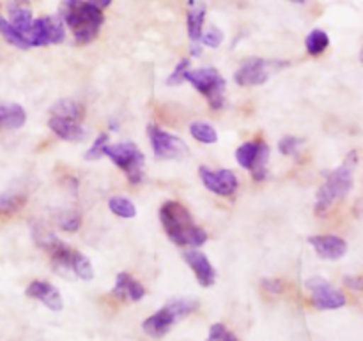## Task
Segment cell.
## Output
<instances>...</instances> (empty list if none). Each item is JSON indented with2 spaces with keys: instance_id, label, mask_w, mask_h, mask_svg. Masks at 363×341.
<instances>
[{
  "instance_id": "cell-24",
  "label": "cell",
  "mask_w": 363,
  "mask_h": 341,
  "mask_svg": "<svg viewBox=\"0 0 363 341\" xmlns=\"http://www.w3.org/2000/svg\"><path fill=\"white\" fill-rule=\"evenodd\" d=\"M108 207L110 211H112L116 216H119V218L130 219L137 216V207H135V204L130 200V198H124V197L110 198Z\"/></svg>"
},
{
  "instance_id": "cell-35",
  "label": "cell",
  "mask_w": 363,
  "mask_h": 341,
  "mask_svg": "<svg viewBox=\"0 0 363 341\" xmlns=\"http://www.w3.org/2000/svg\"><path fill=\"white\" fill-rule=\"evenodd\" d=\"M344 283H346L351 290L363 292V278H360V276H346V278H344Z\"/></svg>"
},
{
  "instance_id": "cell-28",
  "label": "cell",
  "mask_w": 363,
  "mask_h": 341,
  "mask_svg": "<svg viewBox=\"0 0 363 341\" xmlns=\"http://www.w3.org/2000/svg\"><path fill=\"white\" fill-rule=\"evenodd\" d=\"M106 147H108V134L103 133L96 138L92 147L89 149L87 154H85V159H87V161H96V159H99L101 156H105Z\"/></svg>"
},
{
  "instance_id": "cell-36",
  "label": "cell",
  "mask_w": 363,
  "mask_h": 341,
  "mask_svg": "<svg viewBox=\"0 0 363 341\" xmlns=\"http://www.w3.org/2000/svg\"><path fill=\"white\" fill-rule=\"evenodd\" d=\"M85 2H89V4H92V6L103 9V7H108L110 4H112V0H85Z\"/></svg>"
},
{
  "instance_id": "cell-31",
  "label": "cell",
  "mask_w": 363,
  "mask_h": 341,
  "mask_svg": "<svg viewBox=\"0 0 363 341\" xmlns=\"http://www.w3.org/2000/svg\"><path fill=\"white\" fill-rule=\"evenodd\" d=\"M82 225V218L77 212H64L59 218V226L66 232H77Z\"/></svg>"
},
{
  "instance_id": "cell-3",
  "label": "cell",
  "mask_w": 363,
  "mask_h": 341,
  "mask_svg": "<svg viewBox=\"0 0 363 341\" xmlns=\"http://www.w3.org/2000/svg\"><path fill=\"white\" fill-rule=\"evenodd\" d=\"M357 163L358 154L354 151L350 152L347 158L342 161V165L326 177L323 186L319 187L318 197H315V212L319 216L328 212L335 202L342 200L350 193L351 187H353V173L354 168H357Z\"/></svg>"
},
{
  "instance_id": "cell-37",
  "label": "cell",
  "mask_w": 363,
  "mask_h": 341,
  "mask_svg": "<svg viewBox=\"0 0 363 341\" xmlns=\"http://www.w3.org/2000/svg\"><path fill=\"white\" fill-rule=\"evenodd\" d=\"M354 214H357V218L363 219V197L358 198L357 204H354Z\"/></svg>"
},
{
  "instance_id": "cell-1",
  "label": "cell",
  "mask_w": 363,
  "mask_h": 341,
  "mask_svg": "<svg viewBox=\"0 0 363 341\" xmlns=\"http://www.w3.org/2000/svg\"><path fill=\"white\" fill-rule=\"evenodd\" d=\"M160 221L169 239L177 246H191L197 250L208 241V233L204 232V229H201L190 211L176 200H169L162 205Z\"/></svg>"
},
{
  "instance_id": "cell-29",
  "label": "cell",
  "mask_w": 363,
  "mask_h": 341,
  "mask_svg": "<svg viewBox=\"0 0 363 341\" xmlns=\"http://www.w3.org/2000/svg\"><path fill=\"white\" fill-rule=\"evenodd\" d=\"M303 144H305L303 138L284 137L282 140L279 141V151L282 152L284 156H294L300 152V149L303 147Z\"/></svg>"
},
{
  "instance_id": "cell-13",
  "label": "cell",
  "mask_w": 363,
  "mask_h": 341,
  "mask_svg": "<svg viewBox=\"0 0 363 341\" xmlns=\"http://www.w3.org/2000/svg\"><path fill=\"white\" fill-rule=\"evenodd\" d=\"M308 244L325 260H339L347 253V243L337 236H312L308 237Z\"/></svg>"
},
{
  "instance_id": "cell-14",
  "label": "cell",
  "mask_w": 363,
  "mask_h": 341,
  "mask_svg": "<svg viewBox=\"0 0 363 341\" xmlns=\"http://www.w3.org/2000/svg\"><path fill=\"white\" fill-rule=\"evenodd\" d=\"M184 260L186 264L190 265V269L194 271L195 278L197 282L201 283L204 289L211 287L216 279V271L213 267V264L209 262V258L206 257L202 251L199 250H190V251H184Z\"/></svg>"
},
{
  "instance_id": "cell-25",
  "label": "cell",
  "mask_w": 363,
  "mask_h": 341,
  "mask_svg": "<svg viewBox=\"0 0 363 341\" xmlns=\"http://www.w3.org/2000/svg\"><path fill=\"white\" fill-rule=\"evenodd\" d=\"M191 137L195 138L201 144H216L218 141V133H216L215 127L208 122H194L190 126Z\"/></svg>"
},
{
  "instance_id": "cell-12",
  "label": "cell",
  "mask_w": 363,
  "mask_h": 341,
  "mask_svg": "<svg viewBox=\"0 0 363 341\" xmlns=\"http://www.w3.org/2000/svg\"><path fill=\"white\" fill-rule=\"evenodd\" d=\"M269 67H272V64H269L268 60L254 57V59H248L241 64L240 69L234 73V80H236V83L241 85V87L262 85L268 81L269 71H272Z\"/></svg>"
},
{
  "instance_id": "cell-38",
  "label": "cell",
  "mask_w": 363,
  "mask_h": 341,
  "mask_svg": "<svg viewBox=\"0 0 363 341\" xmlns=\"http://www.w3.org/2000/svg\"><path fill=\"white\" fill-rule=\"evenodd\" d=\"M291 2H294V4H305V2H308V0H291Z\"/></svg>"
},
{
  "instance_id": "cell-27",
  "label": "cell",
  "mask_w": 363,
  "mask_h": 341,
  "mask_svg": "<svg viewBox=\"0 0 363 341\" xmlns=\"http://www.w3.org/2000/svg\"><path fill=\"white\" fill-rule=\"evenodd\" d=\"M25 195L20 193H6L0 195V214H11L16 212L25 204Z\"/></svg>"
},
{
  "instance_id": "cell-26",
  "label": "cell",
  "mask_w": 363,
  "mask_h": 341,
  "mask_svg": "<svg viewBox=\"0 0 363 341\" xmlns=\"http://www.w3.org/2000/svg\"><path fill=\"white\" fill-rule=\"evenodd\" d=\"M73 274L78 276L80 279H84V282H91V279L94 278V271H92L91 260H89L84 253H80V251H78L77 257H74Z\"/></svg>"
},
{
  "instance_id": "cell-20",
  "label": "cell",
  "mask_w": 363,
  "mask_h": 341,
  "mask_svg": "<svg viewBox=\"0 0 363 341\" xmlns=\"http://www.w3.org/2000/svg\"><path fill=\"white\" fill-rule=\"evenodd\" d=\"M27 120V113L20 105H6L0 103V126L9 127V129H18Z\"/></svg>"
},
{
  "instance_id": "cell-17",
  "label": "cell",
  "mask_w": 363,
  "mask_h": 341,
  "mask_svg": "<svg viewBox=\"0 0 363 341\" xmlns=\"http://www.w3.org/2000/svg\"><path fill=\"white\" fill-rule=\"evenodd\" d=\"M9 16L13 27L27 39L28 42V34L32 30V25H34V18H32V11L23 0H11L9 4ZM30 46V45H28Z\"/></svg>"
},
{
  "instance_id": "cell-15",
  "label": "cell",
  "mask_w": 363,
  "mask_h": 341,
  "mask_svg": "<svg viewBox=\"0 0 363 341\" xmlns=\"http://www.w3.org/2000/svg\"><path fill=\"white\" fill-rule=\"evenodd\" d=\"M25 294H27V297H30V299H35L39 301V303L45 304L48 310H62V297H60L59 290H57L52 283L43 282V279H34V282L27 287Z\"/></svg>"
},
{
  "instance_id": "cell-34",
  "label": "cell",
  "mask_w": 363,
  "mask_h": 341,
  "mask_svg": "<svg viewBox=\"0 0 363 341\" xmlns=\"http://www.w3.org/2000/svg\"><path fill=\"white\" fill-rule=\"evenodd\" d=\"M262 289L269 294H280L284 290V285L280 279H262Z\"/></svg>"
},
{
  "instance_id": "cell-10",
  "label": "cell",
  "mask_w": 363,
  "mask_h": 341,
  "mask_svg": "<svg viewBox=\"0 0 363 341\" xmlns=\"http://www.w3.org/2000/svg\"><path fill=\"white\" fill-rule=\"evenodd\" d=\"M305 285L312 296V304L318 310H339V308L346 306V296L326 279L314 276V278H308Z\"/></svg>"
},
{
  "instance_id": "cell-23",
  "label": "cell",
  "mask_w": 363,
  "mask_h": 341,
  "mask_svg": "<svg viewBox=\"0 0 363 341\" xmlns=\"http://www.w3.org/2000/svg\"><path fill=\"white\" fill-rule=\"evenodd\" d=\"M0 35H2L7 42H11L13 46H16V48H21V50L30 48L27 42V39H25L23 35H21L20 32L13 27V23H11L9 20H6V18H2V16H0Z\"/></svg>"
},
{
  "instance_id": "cell-39",
  "label": "cell",
  "mask_w": 363,
  "mask_h": 341,
  "mask_svg": "<svg viewBox=\"0 0 363 341\" xmlns=\"http://www.w3.org/2000/svg\"><path fill=\"white\" fill-rule=\"evenodd\" d=\"M360 60H362V64H363V48H362V52H360Z\"/></svg>"
},
{
  "instance_id": "cell-9",
  "label": "cell",
  "mask_w": 363,
  "mask_h": 341,
  "mask_svg": "<svg viewBox=\"0 0 363 341\" xmlns=\"http://www.w3.org/2000/svg\"><path fill=\"white\" fill-rule=\"evenodd\" d=\"M149 144H151L155 156L160 159H181L186 156L188 147L181 138L160 129L158 126H149Z\"/></svg>"
},
{
  "instance_id": "cell-21",
  "label": "cell",
  "mask_w": 363,
  "mask_h": 341,
  "mask_svg": "<svg viewBox=\"0 0 363 341\" xmlns=\"http://www.w3.org/2000/svg\"><path fill=\"white\" fill-rule=\"evenodd\" d=\"M52 115L60 117V119L74 120V122H82L85 117V112L80 103L73 101V99H62V101L55 103L52 106Z\"/></svg>"
},
{
  "instance_id": "cell-16",
  "label": "cell",
  "mask_w": 363,
  "mask_h": 341,
  "mask_svg": "<svg viewBox=\"0 0 363 341\" xmlns=\"http://www.w3.org/2000/svg\"><path fill=\"white\" fill-rule=\"evenodd\" d=\"M112 296L121 301H140L145 296V289L128 272H119L116 279V287L112 290Z\"/></svg>"
},
{
  "instance_id": "cell-30",
  "label": "cell",
  "mask_w": 363,
  "mask_h": 341,
  "mask_svg": "<svg viewBox=\"0 0 363 341\" xmlns=\"http://www.w3.org/2000/svg\"><path fill=\"white\" fill-rule=\"evenodd\" d=\"M188 71H190V60H188V59H181L179 62H177V66H176V69H174V73L170 74L169 78H167V83H169V85L183 83V81H186Z\"/></svg>"
},
{
  "instance_id": "cell-4",
  "label": "cell",
  "mask_w": 363,
  "mask_h": 341,
  "mask_svg": "<svg viewBox=\"0 0 363 341\" xmlns=\"http://www.w3.org/2000/svg\"><path fill=\"white\" fill-rule=\"evenodd\" d=\"M197 301L186 299V297H179V299H172L162 308V310L156 311L155 315L147 318L142 325V329L145 331V335L152 336V338H163L170 329L174 328L177 320L181 318H186L188 315L194 313L197 310Z\"/></svg>"
},
{
  "instance_id": "cell-32",
  "label": "cell",
  "mask_w": 363,
  "mask_h": 341,
  "mask_svg": "<svg viewBox=\"0 0 363 341\" xmlns=\"http://www.w3.org/2000/svg\"><path fill=\"white\" fill-rule=\"evenodd\" d=\"M206 341H238V338L223 324H215L209 329L208 340Z\"/></svg>"
},
{
  "instance_id": "cell-11",
  "label": "cell",
  "mask_w": 363,
  "mask_h": 341,
  "mask_svg": "<svg viewBox=\"0 0 363 341\" xmlns=\"http://www.w3.org/2000/svg\"><path fill=\"white\" fill-rule=\"evenodd\" d=\"M199 175H201L202 184L211 193L220 195V197H233L240 186L233 170H211L208 166H202L199 170Z\"/></svg>"
},
{
  "instance_id": "cell-7",
  "label": "cell",
  "mask_w": 363,
  "mask_h": 341,
  "mask_svg": "<svg viewBox=\"0 0 363 341\" xmlns=\"http://www.w3.org/2000/svg\"><path fill=\"white\" fill-rule=\"evenodd\" d=\"M269 159V147L262 140L247 141L236 151V161L245 170H250L257 183L266 179V165Z\"/></svg>"
},
{
  "instance_id": "cell-18",
  "label": "cell",
  "mask_w": 363,
  "mask_h": 341,
  "mask_svg": "<svg viewBox=\"0 0 363 341\" xmlns=\"http://www.w3.org/2000/svg\"><path fill=\"white\" fill-rule=\"evenodd\" d=\"M204 18H206V4L202 0H190L188 6V35L191 39V45H199L202 39V27H204Z\"/></svg>"
},
{
  "instance_id": "cell-2",
  "label": "cell",
  "mask_w": 363,
  "mask_h": 341,
  "mask_svg": "<svg viewBox=\"0 0 363 341\" xmlns=\"http://www.w3.org/2000/svg\"><path fill=\"white\" fill-rule=\"evenodd\" d=\"M59 13L60 20L69 27L78 45H89L94 41L105 21L103 11L85 0H62Z\"/></svg>"
},
{
  "instance_id": "cell-19",
  "label": "cell",
  "mask_w": 363,
  "mask_h": 341,
  "mask_svg": "<svg viewBox=\"0 0 363 341\" xmlns=\"http://www.w3.org/2000/svg\"><path fill=\"white\" fill-rule=\"evenodd\" d=\"M48 126L53 133L66 141H80L85 138V129L80 126V122L74 120L60 119V117H50Z\"/></svg>"
},
{
  "instance_id": "cell-5",
  "label": "cell",
  "mask_w": 363,
  "mask_h": 341,
  "mask_svg": "<svg viewBox=\"0 0 363 341\" xmlns=\"http://www.w3.org/2000/svg\"><path fill=\"white\" fill-rule=\"evenodd\" d=\"M186 81H190L191 87L197 88L213 110H220L225 103V80L215 67H202L197 71H188Z\"/></svg>"
},
{
  "instance_id": "cell-6",
  "label": "cell",
  "mask_w": 363,
  "mask_h": 341,
  "mask_svg": "<svg viewBox=\"0 0 363 341\" xmlns=\"http://www.w3.org/2000/svg\"><path fill=\"white\" fill-rule=\"evenodd\" d=\"M106 158L112 159L121 170L128 175L131 184H140L144 179V154L138 151L135 144H116L108 145L105 151Z\"/></svg>"
},
{
  "instance_id": "cell-22",
  "label": "cell",
  "mask_w": 363,
  "mask_h": 341,
  "mask_svg": "<svg viewBox=\"0 0 363 341\" xmlns=\"http://www.w3.org/2000/svg\"><path fill=\"white\" fill-rule=\"evenodd\" d=\"M328 45H330L328 34H326L325 30H319V28L312 30L311 34L307 35V39H305V46H307V52L311 53V55H314V57L321 55V53L325 52L326 48H328Z\"/></svg>"
},
{
  "instance_id": "cell-33",
  "label": "cell",
  "mask_w": 363,
  "mask_h": 341,
  "mask_svg": "<svg viewBox=\"0 0 363 341\" xmlns=\"http://www.w3.org/2000/svg\"><path fill=\"white\" fill-rule=\"evenodd\" d=\"M223 41V32L220 30L218 27H211L208 32L202 34L201 42L204 46H209V48H218Z\"/></svg>"
},
{
  "instance_id": "cell-8",
  "label": "cell",
  "mask_w": 363,
  "mask_h": 341,
  "mask_svg": "<svg viewBox=\"0 0 363 341\" xmlns=\"http://www.w3.org/2000/svg\"><path fill=\"white\" fill-rule=\"evenodd\" d=\"M66 37L64 21L60 16H43L34 20L32 30L28 34V45L32 46H50L59 45Z\"/></svg>"
}]
</instances>
